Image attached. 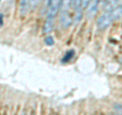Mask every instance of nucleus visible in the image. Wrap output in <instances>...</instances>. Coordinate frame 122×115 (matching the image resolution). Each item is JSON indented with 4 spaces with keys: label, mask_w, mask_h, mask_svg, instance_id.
<instances>
[{
    "label": "nucleus",
    "mask_w": 122,
    "mask_h": 115,
    "mask_svg": "<svg viewBox=\"0 0 122 115\" xmlns=\"http://www.w3.org/2000/svg\"><path fill=\"white\" fill-rule=\"evenodd\" d=\"M73 55H74V52H73V51H72V50H71V51H70V53H69V52H68V53H67V54H66L65 56H64V59H63V61H64V62H65V61H67V60H69V59H71V57H72V56H73Z\"/></svg>",
    "instance_id": "4468645a"
},
{
    "label": "nucleus",
    "mask_w": 122,
    "mask_h": 115,
    "mask_svg": "<svg viewBox=\"0 0 122 115\" xmlns=\"http://www.w3.org/2000/svg\"><path fill=\"white\" fill-rule=\"evenodd\" d=\"M121 50H122V48H121Z\"/></svg>",
    "instance_id": "6ab92c4d"
},
{
    "label": "nucleus",
    "mask_w": 122,
    "mask_h": 115,
    "mask_svg": "<svg viewBox=\"0 0 122 115\" xmlns=\"http://www.w3.org/2000/svg\"><path fill=\"white\" fill-rule=\"evenodd\" d=\"M69 7H71V5H70V0H61V5H60L61 12H65V11H68Z\"/></svg>",
    "instance_id": "6e6552de"
},
{
    "label": "nucleus",
    "mask_w": 122,
    "mask_h": 115,
    "mask_svg": "<svg viewBox=\"0 0 122 115\" xmlns=\"http://www.w3.org/2000/svg\"><path fill=\"white\" fill-rule=\"evenodd\" d=\"M114 21L111 12H105L103 13L100 17L97 20V26L99 30H106L107 28H109L111 24Z\"/></svg>",
    "instance_id": "f257e3e1"
},
{
    "label": "nucleus",
    "mask_w": 122,
    "mask_h": 115,
    "mask_svg": "<svg viewBox=\"0 0 122 115\" xmlns=\"http://www.w3.org/2000/svg\"><path fill=\"white\" fill-rule=\"evenodd\" d=\"M41 0H30V6L33 7V8H35V7L39 4V2Z\"/></svg>",
    "instance_id": "2eb2a0df"
},
{
    "label": "nucleus",
    "mask_w": 122,
    "mask_h": 115,
    "mask_svg": "<svg viewBox=\"0 0 122 115\" xmlns=\"http://www.w3.org/2000/svg\"><path fill=\"white\" fill-rule=\"evenodd\" d=\"M111 14H112V17L114 21L122 17V2H120L116 8L111 11Z\"/></svg>",
    "instance_id": "0eeeda50"
},
{
    "label": "nucleus",
    "mask_w": 122,
    "mask_h": 115,
    "mask_svg": "<svg viewBox=\"0 0 122 115\" xmlns=\"http://www.w3.org/2000/svg\"><path fill=\"white\" fill-rule=\"evenodd\" d=\"M108 0H94L93 2L90 4L89 8H87V16L89 17H94L95 15L97 14V12L99 11V9L101 7H104V5L106 4V2Z\"/></svg>",
    "instance_id": "f03ea898"
},
{
    "label": "nucleus",
    "mask_w": 122,
    "mask_h": 115,
    "mask_svg": "<svg viewBox=\"0 0 122 115\" xmlns=\"http://www.w3.org/2000/svg\"><path fill=\"white\" fill-rule=\"evenodd\" d=\"M70 5H71V8L74 10L81 9V0H70Z\"/></svg>",
    "instance_id": "1a4fd4ad"
},
{
    "label": "nucleus",
    "mask_w": 122,
    "mask_h": 115,
    "mask_svg": "<svg viewBox=\"0 0 122 115\" xmlns=\"http://www.w3.org/2000/svg\"><path fill=\"white\" fill-rule=\"evenodd\" d=\"M112 115H118V114H112Z\"/></svg>",
    "instance_id": "f3484780"
},
{
    "label": "nucleus",
    "mask_w": 122,
    "mask_h": 115,
    "mask_svg": "<svg viewBox=\"0 0 122 115\" xmlns=\"http://www.w3.org/2000/svg\"><path fill=\"white\" fill-rule=\"evenodd\" d=\"M114 109L117 111L118 115H122V105L121 104H115L114 105Z\"/></svg>",
    "instance_id": "ddd939ff"
},
{
    "label": "nucleus",
    "mask_w": 122,
    "mask_h": 115,
    "mask_svg": "<svg viewBox=\"0 0 122 115\" xmlns=\"http://www.w3.org/2000/svg\"><path fill=\"white\" fill-rule=\"evenodd\" d=\"M32 115H34V114H32Z\"/></svg>",
    "instance_id": "aec40b11"
},
{
    "label": "nucleus",
    "mask_w": 122,
    "mask_h": 115,
    "mask_svg": "<svg viewBox=\"0 0 122 115\" xmlns=\"http://www.w3.org/2000/svg\"><path fill=\"white\" fill-rule=\"evenodd\" d=\"M60 5H61V0H50L49 1V8L47 12V17L48 18H53L58 14L60 10Z\"/></svg>",
    "instance_id": "7ed1b4c3"
},
{
    "label": "nucleus",
    "mask_w": 122,
    "mask_h": 115,
    "mask_svg": "<svg viewBox=\"0 0 122 115\" xmlns=\"http://www.w3.org/2000/svg\"><path fill=\"white\" fill-rule=\"evenodd\" d=\"M30 6V0H20V14L21 17L25 16L26 13L29 12Z\"/></svg>",
    "instance_id": "39448f33"
},
{
    "label": "nucleus",
    "mask_w": 122,
    "mask_h": 115,
    "mask_svg": "<svg viewBox=\"0 0 122 115\" xmlns=\"http://www.w3.org/2000/svg\"><path fill=\"white\" fill-rule=\"evenodd\" d=\"M44 42H45V44L47 46H53L54 45V39H53V37H51V36L46 37Z\"/></svg>",
    "instance_id": "9b49d317"
},
{
    "label": "nucleus",
    "mask_w": 122,
    "mask_h": 115,
    "mask_svg": "<svg viewBox=\"0 0 122 115\" xmlns=\"http://www.w3.org/2000/svg\"><path fill=\"white\" fill-rule=\"evenodd\" d=\"M0 1H1V0H0Z\"/></svg>",
    "instance_id": "412c9836"
},
{
    "label": "nucleus",
    "mask_w": 122,
    "mask_h": 115,
    "mask_svg": "<svg viewBox=\"0 0 122 115\" xmlns=\"http://www.w3.org/2000/svg\"><path fill=\"white\" fill-rule=\"evenodd\" d=\"M3 25V15L0 14V26H2Z\"/></svg>",
    "instance_id": "dca6fc26"
},
{
    "label": "nucleus",
    "mask_w": 122,
    "mask_h": 115,
    "mask_svg": "<svg viewBox=\"0 0 122 115\" xmlns=\"http://www.w3.org/2000/svg\"><path fill=\"white\" fill-rule=\"evenodd\" d=\"M53 29H54V20L53 18H48L46 20L45 24H44V28H43V31L45 34H50Z\"/></svg>",
    "instance_id": "423d86ee"
},
{
    "label": "nucleus",
    "mask_w": 122,
    "mask_h": 115,
    "mask_svg": "<svg viewBox=\"0 0 122 115\" xmlns=\"http://www.w3.org/2000/svg\"><path fill=\"white\" fill-rule=\"evenodd\" d=\"M75 16H74V20L73 21L75 22V24H78L79 21H81V17H82V9H77V10H75Z\"/></svg>",
    "instance_id": "9d476101"
},
{
    "label": "nucleus",
    "mask_w": 122,
    "mask_h": 115,
    "mask_svg": "<svg viewBox=\"0 0 122 115\" xmlns=\"http://www.w3.org/2000/svg\"><path fill=\"white\" fill-rule=\"evenodd\" d=\"M21 115H24V114H21Z\"/></svg>",
    "instance_id": "a211bd4d"
},
{
    "label": "nucleus",
    "mask_w": 122,
    "mask_h": 115,
    "mask_svg": "<svg viewBox=\"0 0 122 115\" xmlns=\"http://www.w3.org/2000/svg\"><path fill=\"white\" fill-rule=\"evenodd\" d=\"M92 3V0H81V9H86Z\"/></svg>",
    "instance_id": "f8f14e48"
},
{
    "label": "nucleus",
    "mask_w": 122,
    "mask_h": 115,
    "mask_svg": "<svg viewBox=\"0 0 122 115\" xmlns=\"http://www.w3.org/2000/svg\"><path fill=\"white\" fill-rule=\"evenodd\" d=\"M59 21H60V24L62 26V28L64 29H69L72 26V24H73V17H71V15L69 14L68 11L61 12Z\"/></svg>",
    "instance_id": "20e7f679"
}]
</instances>
